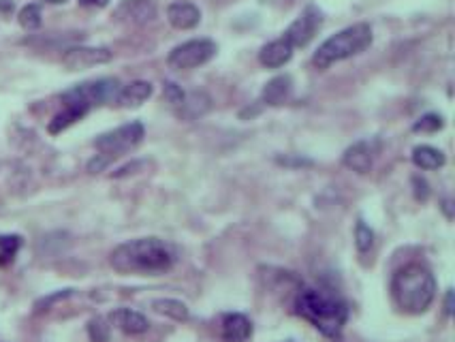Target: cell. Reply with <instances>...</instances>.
Instances as JSON below:
<instances>
[{"label":"cell","mask_w":455,"mask_h":342,"mask_svg":"<svg viewBox=\"0 0 455 342\" xmlns=\"http://www.w3.org/2000/svg\"><path fill=\"white\" fill-rule=\"evenodd\" d=\"M109 263L127 276H161L176 263V248L159 237H137L116 246Z\"/></svg>","instance_id":"6da1fadb"},{"label":"cell","mask_w":455,"mask_h":342,"mask_svg":"<svg viewBox=\"0 0 455 342\" xmlns=\"http://www.w3.org/2000/svg\"><path fill=\"white\" fill-rule=\"evenodd\" d=\"M391 295L402 312L421 314L432 306L436 297L434 274L421 263H408L393 274Z\"/></svg>","instance_id":"7a4b0ae2"},{"label":"cell","mask_w":455,"mask_h":342,"mask_svg":"<svg viewBox=\"0 0 455 342\" xmlns=\"http://www.w3.org/2000/svg\"><path fill=\"white\" fill-rule=\"evenodd\" d=\"M297 314L312 323L323 336L338 338L348 321V306L321 289H304L295 299Z\"/></svg>","instance_id":"3957f363"},{"label":"cell","mask_w":455,"mask_h":342,"mask_svg":"<svg viewBox=\"0 0 455 342\" xmlns=\"http://www.w3.org/2000/svg\"><path fill=\"white\" fill-rule=\"evenodd\" d=\"M372 46V28L368 24H353L338 35L329 37L312 56V65L316 69H329L331 65L353 58Z\"/></svg>","instance_id":"277c9868"},{"label":"cell","mask_w":455,"mask_h":342,"mask_svg":"<svg viewBox=\"0 0 455 342\" xmlns=\"http://www.w3.org/2000/svg\"><path fill=\"white\" fill-rule=\"evenodd\" d=\"M120 92V82L114 78H103V80H95V82H86L80 84L71 90H67L63 95V101L67 105H80V107H95V105H105L118 99Z\"/></svg>","instance_id":"5b68a950"},{"label":"cell","mask_w":455,"mask_h":342,"mask_svg":"<svg viewBox=\"0 0 455 342\" xmlns=\"http://www.w3.org/2000/svg\"><path fill=\"white\" fill-rule=\"evenodd\" d=\"M146 135V129L141 122H129V124H122L109 133H103L95 139V148L99 150V154L107 156L109 161H114L116 156L133 150L135 146L141 144Z\"/></svg>","instance_id":"8992f818"},{"label":"cell","mask_w":455,"mask_h":342,"mask_svg":"<svg viewBox=\"0 0 455 342\" xmlns=\"http://www.w3.org/2000/svg\"><path fill=\"white\" fill-rule=\"evenodd\" d=\"M218 48L214 41L210 39H193L186 41L178 48L171 50V54L167 56V65L176 71H188V69H197L205 63H210L216 56Z\"/></svg>","instance_id":"52a82bcc"},{"label":"cell","mask_w":455,"mask_h":342,"mask_svg":"<svg viewBox=\"0 0 455 342\" xmlns=\"http://www.w3.org/2000/svg\"><path fill=\"white\" fill-rule=\"evenodd\" d=\"M321 26H323V14L314 5H308L304 14L287 28L282 39H287L291 48H306L316 37Z\"/></svg>","instance_id":"ba28073f"},{"label":"cell","mask_w":455,"mask_h":342,"mask_svg":"<svg viewBox=\"0 0 455 342\" xmlns=\"http://www.w3.org/2000/svg\"><path fill=\"white\" fill-rule=\"evenodd\" d=\"M114 54L107 48H86V46H77V48H69L63 54V67L67 71H84L90 67H99V65H107L112 63Z\"/></svg>","instance_id":"9c48e42d"},{"label":"cell","mask_w":455,"mask_h":342,"mask_svg":"<svg viewBox=\"0 0 455 342\" xmlns=\"http://www.w3.org/2000/svg\"><path fill=\"white\" fill-rule=\"evenodd\" d=\"M114 18L124 24L144 26L156 18V7L150 0H122L118 9L114 11Z\"/></svg>","instance_id":"30bf717a"},{"label":"cell","mask_w":455,"mask_h":342,"mask_svg":"<svg viewBox=\"0 0 455 342\" xmlns=\"http://www.w3.org/2000/svg\"><path fill=\"white\" fill-rule=\"evenodd\" d=\"M342 163L346 169L355 173H368L374 165V146L370 141H357L342 154Z\"/></svg>","instance_id":"8fae6325"},{"label":"cell","mask_w":455,"mask_h":342,"mask_svg":"<svg viewBox=\"0 0 455 342\" xmlns=\"http://www.w3.org/2000/svg\"><path fill=\"white\" fill-rule=\"evenodd\" d=\"M220 336L225 342H248L252 336V321L242 312H229L223 316Z\"/></svg>","instance_id":"7c38bea8"},{"label":"cell","mask_w":455,"mask_h":342,"mask_svg":"<svg viewBox=\"0 0 455 342\" xmlns=\"http://www.w3.org/2000/svg\"><path fill=\"white\" fill-rule=\"evenodd\" d=\"M109 321H112V325H116L120 331H124L129 336H139L150 329V321L141 312L131 310V308H116L109 314Z\"/></svg>","instance_id":"4fadbf2b"},{"label":"cell","mask_w":455,"mask_h":342,"mask_svg":"<svg viewBox=\"0 0 455 342\" xmlns=\"http://www.w3.org/2000/svg\"><path fill=\"white\" fill-rule=\"evenodd\" d=\"M167 20L178 31H191L201 22V11L193 3H171L167 9Z\"/></svg>","instance_id":"5bb4252c"},{"label":"cell","mask_w":455,"mask_h":342,"mask_svg":"<svg viewBox=\"0 0 455 342\" xmlns=\"http://www.w3.org/2000/svg\"><path fill=\"white\" fill-rule=\"evenodd\" d=\"M210 107H212L210 95H205L203 90H193V92L184 95V101H182V105L176 109V114H178L182 120L193 122V120L205 116V114L210 112Z\"/></svg>","instance_id":"9a60e30c"},{"label":"cell","mask_w":455,"mask_h":342,"mask_svg":"<svg viewBox=\"0 0 455 342\" xmlns=\"http://www.w3.org/2000/svg\"><path fill=\"white\" fill-rule=\"evenodd\" d=\"M293 56V48L287 39H276L267 46L261 48L259 52V63L267 69H280L284 67Z\"/></svg>","instance_id":"2e32d148"},{"label":"cell","mask_w":455,"mask_h":342,"mask_svg":"<svg viewBox=\"0 0 455 342\" xmlns=\"http://www.w3.org/2000/svg\"><path fill=\"white\" fill-rule=\"evenodd\" d=\"M291 92H293L291 75H278L265 84V88L261 92V101L269 107H278V105H284L289 101Z\"/></svg>","instance_id":"e0dca14e"},{"label":"cell","mask_w":455,"mask_h":342,"mask_svg":"<svg viewBox=\"0 0 455 342\" xmlns=\"http://www.w3.org/2000/svg\"><path fill=\"white\" fill-rule=\"evenodd\" d=\"M152 92H154V88H152L150 82L137 80V82H131V84H127V86L120 88L116 103L120 107H139V105H144L152 97Z\"/></svg>","instance_id":"ac0fdd59"},{"label":"cell","mask_w":455,"mask_h":342,"mask_svg":"<svg viewBox=\"0 0 455 342\" xmlns=\"http://www.w3.org/2000/svg\"><path fill=\"white\" fill-rule=\"evenodd\" d=\"M88 112H90V109L80 107V105H67V109H65V112L56 114V116L50 120L48 131H50L52 135H58V133H63L65 129H69L71 124H75L77 120H82Z\"/></svg>","instance_id":"d6986e66"},{"label":"cell","mask_w":455,"mask_h":342,"mask_svg":"<svg viewBox=\"0 0 455 342\" xmlns=\"http://www.w3.org/2000/svg\"><path fill=\"white\" fill-rule=\"evenodd\" d=\"M412 163L419 167V169H440L444 165V154L438 150V148H432V146H417L412 150Z\"/></svg>","instance_id":"ffe728a7"},{"label":"cell","mask_w":455,"mask_h":342,"mask_svg":"<svg viewBox=\"0 0 455 342\" xmlns=\"http://www.w3.org/2000/svg\"><path fill=\"white\" fill-rule=\"evenodd\" d=\"M152 310L159 314H165L173 321H186L188 319V306L180 299H171V297H161L152 301Z\"/></svg>","instance_id":"44dd1931"},{"label":"cell","mask_w":455,"mask_h":342,"mask_svg":"<svg viewBox=\"0 0 455 342\" xmlns=\"http://www.w3.org/2000/svg\"><path fill=\"white\" fill-rule=\"evenodd\" d=\"M24 240L18 233H7V235H0V265H9L14 263L16 255L20 252Z\"/></svg>","instance_id":"7402d4cb"},{"label":"cell","mask_w":455,"mask_h":342,"mask_svg":"<svg viewBox=\"0 0 455 342\" xmlns=\"http://www.w3.org/2000/svg\"><path fill=\"white\" fill-rule=\"evenodd\" d=\"M18 22L24 31H37L41 28L43 24V14H41V7L31 3L26 7H22V11L18 14Z\"/></svg>","instance_id":"603a6c76"},{"label":"cell","mask_w":455,"mask_h":342,"mask_svg":"<svg viewBox=\"0 0 455 342\" xmlns=\"http://www.w3.org/2000/svg\"><path fill=\"white\" fill-rule=\"evenodd\" d=\"M88 336L92 342H109L112 338V325L103 316H95L88 321Z\"/></svg>","instance_id":"cb8c5ba5"},{"label":"cell","mask_w":455,"mask_h":342,"mask_svg":"<svg viewBox=\"0 0 455 342\" xmlns=\"http://www.w3.org/2000/svg\"><path fill=\"white\" fill-rule=\"evenodd\" d=\"M355 244H357L359 252H368L374 244V231L363 220H359L355 227Z\"/></svg>","instance_id":"d4e9b609"},{"label":"cell","mask_w":455,"mask_h":342,"mask_svg":"<svg viewBox=\"0 0 455 342\" xmlns=\"http://www.w3.org/2000/svg\"><path fill=\"white\" fill-rule=\"evenodd\" d=\"M442 118L438 116V114H425V116H421L414 124H412V131H421V133H434V131H438V129H442Z\"/></svg>","instance_id":"484cf974"},{"label":"cell","mask_w":455,"mask_h":342,"mask_svg":"<svg viewBox=\"0 0 455 342\" xmlns=\"http://www.w3.org/2000/svg\"><path fill=\"white\" fill-rule=\"evenodd\" d=\"M184 90L178 86V84H173V82H165V86H163V99L171 105V107H180L182 105V101H184Z\"/></svg>","instance_id":"4316f807"},{"label":"cell","mask_w":455,"mask_h":342,"mask_svg":"<svg viewBox=\"0 0 455 342\" xmlns=\"http://www.w3.org/2000/svg\"><path fill=\"white\" fill-rule=\"evenodd\" d=\"M71 295H73V289H65V291L52 293V295H48V297H43V299H39V301H37V310H48V308H52L56 301L67 299V297H71Z\"/></svg>","instance_id":"83f0119b"},{"label":"cell","mask_w":455,"mask_h":342,"mask_svg":"<svg viewBox=\"0 0 455 342\" xmlns=\"http://www.w3.org/2000/svg\"><path fill=\"white\" fill-rule=\"evenodd\" d=\"M109 159L107 156H103V154H97L90 163H88V171L90 173H99V171H103V169H107L109 167Z\"/></svg>","instance_id":"f1b7e54d"},{"label":"cell","mask_w":455,"mask_h":342,"mask_svg":"<svg viewBox=\"0 0 455 342\" xmlns=\"http://www.w3.org/2000/svg\"><path fill=\"white\" fill-rule=\"evenodd\" d=\"M412 184L417 186L414 188V193H417V199H427V182L425 180H421V178H412Z\"/></svg>","instance_id":"f546056e"},{"label":"cell","mask_w":455,"mask_h":342,"mask_svg":"<svg viewBox=\"0 0 455 342\" xmlns=\"http://www.w3.org/2000/svg\"><path fill=\"white\" fill-rule=\"evenodd\" d=\"M144 165H146L144 161H137V163H131V165H127V167H120V169L114 173V178H124V176L133 173L135 169H139V167H144Z\"/></svg>","instance_id":"4dcf8cb0"},{"label":"cell","mask_w":455,"mask_h":342,"mask_svg":"<svg viewBox=\"0 0 455 342\" xmlns=\"http://www.w3.org/2000/svg\"><path fill=\"white\" fill-rule=\"evenodd\" d=\"M80 5L82 7H99V9H103V7L109 5V0H80Z\"/></svg>","instance_id":"1f68e13d"},{"label":"cell","mask_w":455,"mask_h":342,"mask_svg":"<svg viewBox=\"0 0 455 342\" xmlns=\"http://www.w3.org/2000/svg\"><path fill=\"white\" fill-rule=\"evenodd\" d=\"M278 163H282V165H312V161H289V159H282V156H278Z\"/></svg>","instance_id":"d6a6232c"},{"label":"cell","mask_w":455,"mask_h":342,"mask_svg":"<svg viewBox=\"0 0 455 342\" xmlns=\"http://www.w3.org/2000/svg\"><path fill=\"white\" fill-rule=\"evenodd\" d=\"M446 312H449V314L453 312V291L446 293Z\"/></svg>","instance_id":"836d02e7"},{"label":"cell","mask_w":455,"mask_h":342,"mask_svg":"<svg viewBox=\"0 0 455 342\" xmlns=\"http://www.w3.org/2000/svg\"><path fill=\"white\" fill-rule=\"evenodd\" d=\"M46 3H50V5H63V3H67V0H46Z\"/></svg>","instance_id":"e575fe53"}]
</instances>
